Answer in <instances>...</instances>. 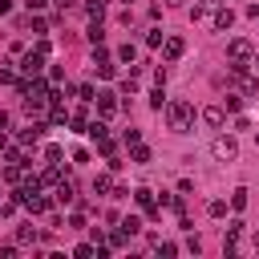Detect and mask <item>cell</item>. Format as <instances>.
Returning <instances> with one entry per match:
<instances>
[{"label": "cell", "mask_w": 259, "mask_h": 259, "mask_svg": "<svg viewBox=\"0 0 259 259\" xmlns=\"http://www.w3.org/2000/svg\"><path fill=\"white\" fill-rule=\"evenodd\" d=\"M190 121H194V109H190L186 101H170V105H166V125H170L174 134H186Z\"/></svg>", "instance_id": "obj_1"}, {"label": "cell", "mask_w": 259, "mask_h": 259, "mask_svg": "<svg viewBox=\"0 0 259 259\" xmlns=\"http://www.w3.org/2000/svg\"><path fill=\"white\" fill-rule=\"evenodd\" d=\"M251 53H255V49H251V40H247V36H235V40L227 45V57H231V73H243V69L251 65Z\"/></svg>", "instance_id": "obj_2"}, {"label": "cell", "mask_w": 259, "mask_h": 259, "mask_svg": "<svg viewBox=\"0 0 259 259\" xmlns=\"http://www.w3.org/2000/svg\"><path fill=\"white\" fill-rule=\"evenodd\" d=\"M20 206H28V214H49V210H53V202L40 194V186H32V190L24 194V202H20Z\"/></svg>", "instance_id": "obj_3"}, {"label": "cell", "mask_w": 259, "mask_h": 259, "mask_svg": "<svg viewBox=\"0 0 259 259\" xmlns=\"http://www.w3.org/2000/svg\"><path fill=\"white\" fill-rule=\"evenodd\" d=\"M93 73H97V77H113V57H109L101 45H93Z\"/></svg>", "instance_id": "obj_4"}, {"label": "cell", "mask_w": 259, "mask_h": 259, "mask_svg": "<svg viewBox=\"0 0 259 259\" xmlns=\"http://www.w3.org/2000/svg\"><path fill=\"white\" fill-rule=\"evenodd\" d=\"M214 158L219 162H235L239 158V142L235 138H214Z\"/></svg>", "instance_id": "obj_5"}, {"label": "cell", "mask_w": 259, "mask_h": 259, "mask_svg": "<svg viewBox=\"0 0 259 259\" xmlns=\"http://www.w3.org/2000/svg\"><path fill=\"white\" fill-rule=\"evenodd\" d=\"M182 53H186V40H182V36H166V40H162V57H166V61H178Z\"/></svg>", "instance_id": "obj_6"}, {"label": "cell", "mask_w": 259, "mask_h": 259, "mask_svg": "<svg viewBox=\"0 0 259 259\" xmlns=\"http://www.w3.org/2000/svg\"><path fill=\"white\" fill-rule=\"evenodd\" d=\"M134 202L146 210V214H158V198H154V190H146V186H138L134 190Z\"/></svg>", "instance_id": "obj_7"}, {"label": "cell", "mask_w": 259, "mask_h": 259, "mask_svg": "<svg viewBox=\"0 0 259 259\" xmlns=\"http://www.w3.org/2000/svg\"><path fill=\"white\" fill-rule=\"evenodd\" d=\"M235 89H239L243 97H255V93H259V81L247 77V69H243V73H235Z\"/></svg>", "instance_id": "obj_8"}, {"label": "cell", "mask_w": 259, "mask_h": 259, "mask_svg": "<svg viewBox=\"0 0 259 259\" xmlns=\"http://www.w3.org/2000/svg\"><path fill=\"white\" fill-rule=\"evenodd\" d=\"M93 101H97V117H113L117 113V97L113 93H97Z\"/></svg>", "instance_id": "obj_9"}, {"label": "cell", "mask_w": 259, "mask_h": 259, "mask_svg": "<svg viewBox=\"0 0 259 259\" xmlns=\"http://www.w3.org/2000/svg\"><path fill=\"white\" fill-rule=\"evenodd\" d=\"M113 190H117L113 170H105V174H97V178H93V194H113Z\"/></svg>", "instance_id": "obj_10"}, {"label": "cell", "mask_w": 259, "mask_h": 259, "mask_svg": "<svg viewBox=\"0 0 259 259\" xmlns=\"http://www.w3.org/2000/svg\"><path fill=\"white\" fill-rule=\"evenodd\" d=\"M202 121H206V125H214V130H219V125H223V121H227V109H223V105H206V109H202Z\"/></svg>", "instance_id": "obj_11"}, {"label": "cell", "mask_w": 259, "mask_h": 259, "mask_svg": "<svg viewBox=\"0 0 259 259\" xmlns=\"http://www.w3.org/2000/svg\"><path fill=\"white\" fill-rule=\"evenodd\" d=\"M20 69H24L28 77H36V73L45 69V57H40V53H24V65H20Z\"/></svg>", "instance_id": "obj_12"}, {"label": "cell", "mask_w": 259, "mask_h": 259, "mask_svg": "<svg viewBox=\"0 0 259 259\" xmlns=\"http://www.w3.org/2000/svg\"><path fill=\"white\" fill-rule=\"evenodd\" d=\"M231 24H235V12H231V8H214V28H219V32H227Z\"/></svg>", "instance_id": "obj_13"}, {"label": "cell", "mask_w": 259, "mask_h": 259, "mask_svg": "<svg viewBox=\"0 0 259 259\" xmlns=\"http://www.w3.org/2000/svg\"><path fill=\"white\" fill-rule=\"evenodd\" d=\"M219 4H223V0H198V4H194V12H190V20H206V12H214Z\"/></svg>", "instance_id": "obj_14"}, {"label": "cell", "mask_w": 259, "mask_h": 259, "mask_svg": "<svg viewBox=\"0 0 259 259\" xmlns=\"http://www.w3.org/2000/svg\"><path fill=\"white\" fill-rule=\"evenodd\" d=\"M69 125H73L77 134H85V125H89V113H85V109H77V113H69Z\"/></svg>", "instance_id": "obj_15"}, {"label": "cell", "mask_w": 259, "mask_h": 259, "mask_svg": "<svg viewBox=\"0 0 259 259\" xmlns=\"http://www.w3.org/2000/svg\"><path fill=\"white\" fill-rule=\"evenodd\" d=\"M117 61H125V65H134V61H138V49H134V45L125 40V45L117 49Z\"/></svg>", "instance_id": "obj_16"}, {"label": "cell", "mask_w": 259, "mask_h": 259, "mask_svg": "<svg viewBox=\"0 0 259 259\" xmlns=\"http://www.w3.org/2000/svg\"><path fill=\"white\" fill-rule=\"evenodd\" d=\"M121 231H125V235H138V231H142V219H138V214H125V219H121Z\"/></svg>", "instance_id": "obj_17"}, {"label": "cell", "mask_w": 259, "mask_h": 259, "mask_svg": "<svg viewBox=\"0 0 259 259\" xmlns=\"http://www.w3.org/2000/svg\"><path fill=\"white\" fill-rule=\"evenodd\" d=\"M36 239H40V235H36L32 227H20V231H16V243H20V247H28V243H36Z\"/></svg>", "instance_id": "obj_18"}, {"label": "cell", "mask_w": 259, "mask_h": 259, "mask_svg": "<svg viewBox=\"0 0 259 259\" xmlns=\"http://www.w3.org/2000/svg\"><path fill=\"white\" fill-rule=\"evenodd\" d=\"M239 235H243V223L235 219V223L227 227V243H223V247H235V243H239Z\"/></svg>", "instance_id": "obj_19"}, {"label": "cell", "mask_w": 259, "mask_h": 259, "mask_svg": "<svg viewBox=\"0 0 259 259\" xmlns=\"http://www.w3.org/2000/svg\"><path fill=\"white\" fill-rule=\"evenodd\" d=\"M223 109H231V113H235V109H243V93H239V89H235V93H227Z\"/></svg>", "instance_id": "obj_20"}, {"label": "cell", "mask_w": 259, "mask_h": 259, "mask_svg": "<svg viewBox=\"0 0 259 259\" xmlns=\"http://www.w3.org/2000/svg\"><path fill=\"white\" fill-rule=\"evenodd\" d=\"M97 150H101L105 158H113V150H117V142H113V138L105 134V138H97Z\"/></svg>", "instance_id": "obj_21"}, {"label": "cell", "mask_w": 259, "mask_h": 259, "mask_svg": "<svg viewBox=\"0 0 259 259\" xmlns=\"http://www.w3.org/2000/svg\"><path fill=\"white\" fill-rule=\"evenodd\" d=\"M130 162H138V166H142V162H150V146H142V142H138V146H134V154H130Z\"/></svg>", "instance_id": "obj_22"}, {"label": "cell", "mask_w": 259, "mask_h": 259, "mask_svg": "<svg viewBox=\"0 0 259 259\" xmlns=\"http://www.w3.org/2000/svg\"><path fill=\"white\" fill-rule=\"evenodd\" d=\"M105 4H109V0H89L85 8H89V16H93V20H101V16H105Z\"/></svg>", "instance_id": "obj_23"}, {"label": "cell", "mask_w": 259, "mask_h": 259, "mask_svg": "<svg viewBox=\"0 0 259 259\" xmlns=\"http://www.w3.org/2000/svg\"><path fill=\"white\" fill-rule=\"evenodd\" d=\"M162 40H166V32H162V28H150V32H146V45H150V49H158Z\"/></svg>", "instance_id": "obj_24"}, {"label": "cell", "mask_w": 259, "mask_h": 259, "mask_svg": "<svg viewBox=\"0 0 259 259\" xmlns=\"http://www.w3.org/2000/svg\"><path fill=\"white\" fill-rule=\"evenodd\" d=\"M89 40H93V45H101V40H105V28H101V20H93V28H89Z\"/></svg>", "instance_id": "obj_25"}, {"label": "cell", "mask_w": 259, "mask_h": 259, "mask_svg": "<svg viewBox=\"0 0 259 259\" xmlns=\"http://www.w3.org/2000/svg\"><path fill=\"white\" fill-rule=\"evenodd\" d=\"M231 206H235V210H243V206H247V190H243V186L231 194Z\"/></svg>", "instance_id": "obj_26"}, {"label": "cell", "mask_w": 259, "mask_h": 259, "mask_svg": "<svg viewBox=\"0 0 259 259\" xmlns=\"http://www.w3.org/2000/svg\"><path fill=\"white\" fill-rule=\"evenodd\" d=\"M154 247H158V255H166V259H170V255H178V247H174V243H162V239H154Z\"/></svg>", "instance_id": "obj_27"}, {"label": "cell", "mask_w": 259, "mask_h": 259, "mask_svg": "<svg viewBox=\"0 0 259 259\" xmlns=\"http://www.w3.org/2000/svg\"><path fill=\"white\" fill-rule=\"evenodd\" d=\"M93 251H97V247H93V243H77V247H73V255H77V259H89V255H93Z\"/></svg>", "instance_id": "obj_28"}, {"label": "cell", "mask_w": 259, "mask_h": 259, "mask_svg": "<svg viewBox=\"0 0 259 259\" xmlns=\"http://www.w3.org/2000/svg\"><path fill=\"white\" fill-rule=\"evenodd\" d=\"M32 53H40V57H49V53H53V45H49L45 36H36V45H32Z\"/></svg>", "instance_id": "obj_29"}, {"label": "cell", "mask_w": 259, "mask_h": 259, "mask_svg": "<svg viewBox=\"0 0 259 259\" xmlns=\"http://www.w3.org/2000/svg\"><path fill=\"white\" fill-rule=\"evenodd\" d=\"M77 97H81V101H85V105H89V101H93V97H97V93H93V85H77Z\"/></svg>", "instance_id": "obj_30"}, {"label": "cell", "mask_w": 259, "mask_h": 259, "mask_svg": "<svg viewBox=\"0 0 259 259\" xmlns=\"http://www.w3.org/2000/svg\"><path fill=\"white\" fill-rule=\"evenodd\" d=\"M150 105H154V109H162V105H166V93H162V85L150 93Z\"/></svg>", "instance_id": "obj_31"}, {"label": "cell", "mask_w": 259, "mask_h": 259, "mask_svg": "<svg viewBox=\"0 0 259 259\" xmlns=\"http://www.w3.org/2000/svg\"><path fill=\"white\" fill-rule=\"evenodd\" d=\"M206 210H210V214H214V219H223V214H227V202H223V198H214V202H210V206H206Z\"/></svg>", "instance_id": "obj_32"}, {"label": "cell", "mask_w": 259, "mask_h": 259, "mask_svg": "<svg viewBox=\"0 0 259 259\" xmlns=\"http://www.w3.org/2000/svg\"><path fill=\"white\" fill-rule=\"evenodd\" d=\"M28 24H32V32H36V36H45V32H49V24H45V20H40V16H32V20H28Z\"/></svg>", "instance_id": "obj_33"}, {"label": "cell", "mask_w": 259, "mask_h": 259, "mask_svg": "<svg viewBox=\"0 0 259 259\" xmlns=\"http://www.w3.org/2000/svg\"><path fill=\"white\" fill-rule=\"evenodd\" d=\"M45 158H49L53 166H61V146H49V150H45Z\"/></svg>", "instance_id": "obj_34"}, {"label": "cell", "mask_w": 259, "mask_h": 259, "mask_svg": "<svg viewBox=\"0 0 259 259\" xmlns=\"http://www.w3.org/2000/svg\"><path fill=\"white\" fill-rule=\"evenodd\" d=\"M0 85H16V73H12V69H8V65H4V69H0Z\"/></svg>", "instance_id": "obj_35"}, {"label": "cell", "mask_w": 259, "mask_h": 259, "mask_svg": "<svg viewBox=\"0 0 259 259\" xmlns=\"http://www.w3.org/2000/svg\"><path fill=\"white\" fill-rule=\"evenodd\" d=\"M186 251H194V255H198V251H202V239H198V235H190V239H186Z\"/></svg>", "instance_id": "obj_36"}, {"label": "cell", "mask_w": 259, "mask_h": 259, "mask_svg": "<svg viewBox=\"0 0 259 259\" xmlns=\"http://www.w3.org/2000/svg\"><path fill=\"white\" fill-rule=\"evenodd\" d=\"M8 125H12V117H8L4 109H0V130H8Z\"/></svg>", "instance_id": "obj_37"}, {"label": "cell", "mask_w": 259, "mask_h": 259, "mask_svg": "<svg viewBox=\"0 0 259 259\" xmlns=\"http://www.w3.org/2000/svg\"><path fill=\"white\" fill-rule=\"evenodd\" d=\"M12 12V0H0V16H8Z\"/></svg>", "instance_id": "obj_38"}, {"label": "cell", "mask_w": 259, "mask_h": 259, "mask_svg": "<svg viewBox=\"0 0 259 259\" xmlns=\"http://www.w3.org/2000/svg\"><path fill=\"white\" fill-rule=\"evenodd\" d=\"M57 4H61V8H73V4H77V0H57Z\"/></svg>", "instance_id": "obj_39"}, {"label": "cell", "mask_w": 259, "mask_h": 259, "mask_svg": "<svg viewBox=\"0 0 259 259\" xmlns=\"http://www.w3.org/2000/svg\"><path fill=\"white\" fill-rule=\"evenodd\" d=\"M251 65H255V69H259V53H251Z\"/></svg>", "instance_id": "obj_40"}, {"label": "cell", "mask_w": 259, "mask_h": 259, "mask_svg": "<svg viewBox=\"0 0 259 259\" xmlns=\"http://www.w3.org/2000/svg\"><path fill=\"white\" fill-rule=\"evenodd\" d=\"M166 4H182V0H166Z\"/></svg>", "instance_id": "obj_41"}]
</instances>
